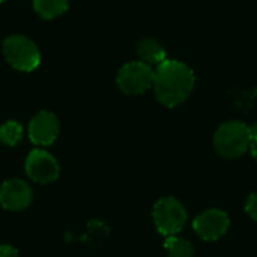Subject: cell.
<instances>
[{"label":"cell","instance_id":"1","mask_svg":"<svg viewBox=\"0 0 257 257\" xmlns=\"http://www.w3.org/2000/svg\"><path fill=\"white\" fill-rule=\"evenodd\" d=\"M194 86L193 71L182 62L166 59L157 66L154 77V90L157 99L166 107L182 104Z\"/></svg>","mask_w":257,"mask_h":257},{"label":"cell","instance_id":"2","mask_svg":"<svg viewBox=\"0 0 257 257\" xmlns=\"http://www.w3.org/2000/svg\"><path fill=\"white\" fill-rule=\"evenodd\" d=\"M251 130L239 120H230L223 123L215 136L214 146L223 158H239L250 149Z\"/></svg>","mask_w":257,"mask_h":257},{"label":"cell","instance_id":"3","mask_svg":"<svg viewBox=\"0 0 257 257\" xmlns=\"http://www.w3.org/2000/svg\"><path fill=\"white\" fill-rule=\"evenodd\" d=\"M3 56L6 62L21 72L35 71L41 63L38 45L24 35H11L3 41Z\"/></svg>","mask_w":257,"mask_h":257},{"label":"cell","instance_id":"4","mask_svg":"<svg viewBox=\"0 0 257 257\" xmlns=\"http://www.w3.org/2000/svg\"><path fill=\"white\" fill-rule=\"evenodd\" d=\"M157 230L164 236L178 235L187 223V211L175 197L160 199L152 211Z\"/></svg>","mask_w":257,"mask_h":257},{"label":"cell","instance_id":"5","mask_svg":"<svg viewBox=\"0 0 257 257\" xmlns=\"http://www.w3.org/2000/svg\"><path fill=\"white\" fill-rule=\"evenodd\" d=\"M155 71L145 62L136 60L123 65L117 74V86L126 95H142L154 86Z\"/></svg>","mask_w":257,"mask_h":257},{"label":"cell","instance_id":"6","mask_svg":"<svg viewBox=\"0 0 257 257\" xmlns=\"http://www.w3.org/2000/svg\"><path fill=\"white\" fill-rule=\"evenodd\" d=\"M26 173L36 184H51L59 178L60 166L47 151L35 149L26 158Z\"/></svg>","mask_w":257,"mask_h":257},{"label":"cell","instance_id":"7","mask_svg":"<svg viewBox=\"0 0 257 257\" xmlns=\"http://www.w3.org/2000/svg\"><path fill=\"white\" fill-rule=\"evenodd\" d=\"M229 215L221 209H206L193 221L194 232L203 241H217L229 230Z\"/></svg>","mask_w":257,"mask_h":257},{"label":"cell","instance_id":"8","mask_svg":"<svg viewBox=\"0 0 257 257\" xmlns=\"http://www.w3.org/2000/svg\"><path fill=\"white\" fill-rule=\"evenodd\" d=\"M33 199V191L23 179H8L0 187V205L8 211L26 209Z\"/></svg>","mask_w":257,"mask_h":257},{"label":"cell","instance_id":"9","mask_svg":"<svg viewBox=\"0 0 257 257\" xmlns=\"http://www.w3.org/2000/svg\"><path fill=\"white\" fill-rule=\"evenodd\" d=\"M59 120L50 111H39L29 123V137L32 143L39 146H50L59 136Z\"/></svg>","mask_w":257,"mask_h":257},{"label":"cell","instance_id":"10","mask_svg":"<svg viewBox=\"0 0 257 257\" xmlns=\"http://www.w3.org/2000/svg\"><path fill=\"white\" fill-rule=\"evenodd\" d=\"M137 53L142 62L148 63L149 66L152 65H160L166 60V51L163 48V45L152 39V38H146L142 39L137 45Z\"/></svg>","mask_w":257,"mask_h":257},{"label":"cell","instance_id":"11","mask_svg":"<svg viewBox=\"0 0 257 257\" xmlns=\"http://www.w3.org/2000/svg\"><path fill=\"white\" fill-rule=\"evenodd\" d=\"M69 0H33L36 14L45 20H53L66 12Z\"/></svg>","mask_w":257,"mask_h":257},{"label":"cell","instance_id":"12","mask_svg":"<svg viewBox=\"0 0 257 257\" xmlns=\"http://www.w3.org/2000/svg\"><path fill=\"white\" fill-rule=\"evenodd\" d=\"M164 248L170 257H193L194 256V247L190 241L179 238L176 235L167 236L164 242Z\"/></svg>","mask_w":257,"mask_h":257},{"label":"cell","instance_id":"13","mask_svg":"<svg viewBox=\"0 0 257 257\" xmlns=\"http://www.w3.org/2000/svg\"><path fill=\"white\" fill-rule=\"evenodd\" d=\"M23 126L15 120H8L0 126V143L6 146H15L23 139Z\"/></svg>","mask_w":257,"mask_h":257},{"label":"cell","instance_id":"14","mask_svg":"<svg viewBox=\"0 0 257 257\" xmlns=\"http://www.w3.org/2000/svg\"><path fill=\"white\" fill-rule=\"evenodd\" d=\"M245 211L247 214L257 221V193H251L247 199V205H245Z\"/></svg>","mask_w":257,"mask_h":257},{"label":"cell","instance_id":"15","mask_svg":"<svg viewBox=\"0 0 257 257\" xmlns=\"http://www.w3.org/2000/svg\"><path fill=\"white\" fill-rule=\"evenodd\" d=\"M0 257H20V256H18V250H17V248H14L12 245L0 244Z\"/></svg>","mask_w":257,"mask_h":257},{"label":"cell","instance_id":"16","mask_svg":"<svg viewBox=\"0 0 257 257\" xmlns=\"http://www.w3.org/2000/svg\"><path fill=\"white\" fill-rule=\"evenodd\" d=\"M251 130V142H250V151L253 154V157L257 160V125L250 126Z\"/></svg>","mask_w":257,"mask_h":257},{"label":"cell","instance_id":"17","mask_svg":"<svg viewBox=\"0 0 257 257\" xmlns=\"http://www.w3.org/2000/svg\"><path fill=\"white\" fill-rule=\"evenodd\" d=\"M2 2H5V0H0V3H2Z\"/></svg>","mask_w":257,"mask_h":257}]
</instances>
